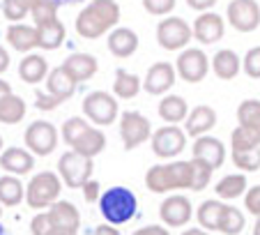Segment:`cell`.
I'll return each instance as SVG.
<instances>
[{"label": "cell", "instance_id": "cell-1", "mask_svg": "<svg viewBox=\"0 0 260 235\" xmlns=\"http://www.w3.org/2000/svg\"><path fill=\"white\" fill-rule=\"evenodd\" d=\"M120 16L115 0H90L76 16V35L83 39H99L120 23Z\"/></svg>", "mask_w": 260, "mask_h": 235}, {"label": "cell", "instance_id": "cell-2", "mask_svg": "<svg viewBox=\"0 0 260 235\" xmlns=\"http://www.w3.org/2000/svg\"><path fill=\"white\" fill-rule=\"evenodd\" d=\"M145 187L152 194L191 189V162L154 164L145 173Z\"/></svg>", "mask_w": 260, "mask_h": 235}, {"label": "cell", "instance_id": "cell-3", "mask_svg": "<svg viewBox=\"0 0 260 235\" xmlns=\"http://www.w3.org/2000/svg\"><path fill=\"white\" fill-rule=\"evenodd\" d=\"M99 212L106 221L122 226L132 221L138 212V198L127 187H111L99 196Z\"/></svg>", "mask_w": 260, "mask_h": 235}, {"label": "cell", "instance_id": "cell-4", "mask_svg": "<svg viewBox=\"0 0 260 235\" xmlns=\"http://www.w3.org/2000/svg\"><path fill=\"white\" fill-rule=\"evenodd\" d=\"M62 178L60 173L53 171H42L35 178H30L28 187H25V203L32 210H46L60 198L62 191Z\"/></svg>", "mask_w": 260, "mask_h": 235}, {"label": "cell", "instance_id": "cell-5", "mask_svg": "<svg viewBox=\"0 0 260 235\" xmlns=\"http://www.w3.org/2000/svg\"><path fill=\"white\" fill-rule=\"evenodd\" d=\"M92 171H94L92 157H85L76 150H67L58 159V173L69 189H81L92 178Z\"/></svg>", "mask_w": 260, "mask_h": 235}, {"label": "cell", "instance_id": "cell-6", "mask_svg": "<svg viewBox=\"0 0 260 235\" xmlns=\"http://www.w3.org/2000/svg\"><path fill=\"white\" fill-rule=\"evenodd\" d=\"M83 113L90 123L99 125V127H108V125H113L120 115L118 97H113L111 93H104V90H94V93L85 95Z\"/></svg>", "mask_w": 260, "mask_h": 235}, {"label": "cell", "instance_id": "cell-7", "mask_svg": "<svg viewBox=\"0 0 260 235\" xmlns=\"http://www.w3.org/2000/svg\"><path fill=\"white\" fill-rule=\"evenodd\" d=\"M193 37V30L182 16H164L157 25V44L164 51H182L187 49Z\"/></svg>", "mask_w": 260, "mask_h": 235}, {"label": "cell", "instance_id": "cell-8", "mask_svg": "<svg viewBox=\"0 0 260 235\" xmlns=\"http://www.w3.org/2000/svg\"><path fill=\"white\" fill-rule=\"evenodd\" d=\"M150 145L159 159H175L187 148V132L180 129L177 125H164L157 132H152Z\"/></svg>", "mask_w": 260, "mask_h": 235}, {"label": "cell", "instance_id": "cell-9", "mask_svg": "<svg viewBox=\"0 0 260 235\" xmlns=\"http://www.w3.org/2000/svg\"><path fill=\"white\" fill-rule=\"evenodd\" d=\"M152 136V125L143 113L124 111L120 115V138H122L124 150H136Z\"/></svg>", "mask_w": 260, "mask_h": 235}, {"label": "cell", "instance_id": "cell-10", "mask_svg": "<svg viewBox=\"0 0 260 235\" xmlns=\"http://www.w3.org/2000/svg\"><path fill=\"white\" fill-rule=\"evenodd\" d=\"M212 65H210V58L205 55L203 49H182L180 55L175 60V72L182 81L187 83H201L203 78L210 74Z\"/></svg>", "mask_w": 260, "mask_h": 235}, {"label": "cell", "instance_id": "cell-11", "mask_svg": "<svg viewBox=\"0 0 260 235\" xmlns=\"http://www.w3.org/2000/svg\"><path fill=\"white\" fill-rule=\"evenodd\" d=\"M25 148L32 152L35 157H49L51 152L58 148V129L46 120H37V123L28 125L23 134Z\"/></svg>", "mask_w": 260, "mask_h": 235}, {"label": "cell", "instance_id": "cell-12", "mask_svg": "<svg viewBox=\"0 0 260 235\" xmlns=\"http://www.w3.org/2000/svg\"><path fill=\"white\" fill-rule=\"evenodd\" d=\"M226 19L237 33H253L260 25L258 0H231L226 7Z\"/></svg>", "mask_w": 260, "mask_h": 235}, {"label": "cell", "instance_id": "cell-13", "mask_svg": "<svg viewBox=\"0 0 260 235\" xmlns=\"http://www.w3.org/2000/svg\"><path fill=\"white\" fill-rule=\"evenodd\" d=\"M49 210V219H51V228H53V235H74L81 228V212L79 208L69 201H55Z\"/></svg>", "mask_w": 260, "mask_h": 235}, {"label": "cell", "instance_id": "cell-14", "mask_svg": "<svg viewBox=\"0 0 260 235\" xmlns=\"http://www.w3.org/2000/svg\"><path fill=\"white\" fill-rule=\"evenodd\" d=\"M159 217L168 228H182L193 217V205L187 196H166L159 205Z\"/></svg>", "mask_w": 260, "mask_h": 235}, {"label": "cell", "instance_id": "cell-15", "mask_svg": "<svg viewBox=\"0 0 260 235\" xmlns=\"http://www.w3.org/2000/svg\"><path fill=\"white\" fill-rule=\"evenodd\" d=\"M175 78H177L175 65L166 63V60H159V63H154L152 67L147 69L145 78H143V90L147 95L161 97V95H166L175 85Z\"/></svg>", "mask_w": 260, "mask_h": 235}, {"label": "cell", "instance_id": "cell-16", "mask_svg": "<svg viewBox=\"0 0 260 235\" xmlns=\"http://www.w3.org/2000/svg\"><path fill=\"white\" fill-rule=\"evenodd\" d=\"M191 30H193V39L210 46V44H216L219 39H223L226 23H223V16H219L216 12H203V14L196 16Z\"/></svg>", "mask_w": 260, "mask_h": 235}, {"label": "cell", "instance_id": "cell-17", "mask_svg": "<svg viewBox=\"0 0 260 235\" xmlns=\"http://www.w3.org/2000/svg\"><path fill=\"white\" fill-rule=\"evenodd\" d=\"M214 127H216V111L212 106L201 104V106L189 108L187 118H184V132H187V136H191V138L203 136V134H210Z\"/></svg>", "mask_w": 260, "mask_h": 235}, {"label": "cell", "instance_id": "cell-18", "mask_svg": "<svg viewBox=\"0 0 260 235\" xmlns=\"http://www.w3.org/2000/svg\"><path fill=\"white\" fill-rule=\"evenodd\" d=\"M0 168L12 175H28L35 168V155L28 148H7L0 152Z\"/></svg>", "mask_w": 260, "mask_h": 235}, {"label": "cell", "instance_id": "cell-19", "mask_svg": "<svg viewBox=\"0 0 260 235\" xmlns=\"http://www.w3.org/2000/svg\"><path fill=\"white\" fill-rule=\"evenodd\" d=\"M191 152H193V157H198V159L210 164L214 171L221 168L223 162H226V148H223V143H221L219 138L210 136V134H203V136L193 138Z\"/></svg>", "mask_w": 260, "mask_h": 235}, {"label": "cell", "instance_id": "cell-20", "mask_svg": "<svg viewBox=\"0 0 260 235\" xmlns=\"http://www.w3.org/2000/svg\"><path fill=\"white\" fill-rule=\"evenodd\" d=\"M138 44H141V39H138L136 30L132 28H120V25H115L111 33H108V51H111V55H115V58L124 60V58H132L134 53H136Z\"/></svg>", "mask_w": 260, "mask_h": 235}, {"label": "cell", "instance_id": "cell-21", "mask_svg": "<svg viewBox=\"0 0 260 235\" xmlns=\"http://www.w3.org/2000/svg\"><path fill=\"white\" fill-rule=\"evenodd\" d=\"M5 37H7V44H10L12 49H16L19 53H30L32 49H40L37 25H28V23H23V21L10 23Z\"/></svg>", "mask_w": 260, "mask_h": 235}, {"label": "cell", "instance_id": "cell-22", "mask_svg": "<svg viewBox=\"0 0 260 235\" xmlns=\"http://www.w3.org/2000/svg\"><path fill=\"white\" fill-rule=\"evenodd\" d=\"M62 67L67 69V74L76 81V83H83V81H90L94 74L99 72V63L94 55L90 53H69L64 58Z\"/></svg>", "mask_w": 260, "mask_h": 235}, {"label": "cell", "instance_id": "cell-23", "mask_svg": "<svg viewBox=\"0 0 260 235\" xmlns=\"http://www.w3.org/2000/svg\"><path fill=\"white\" fill-rule=\"evenodd\" d=\"M210 65H212V72H214L216 78H221V81H233V78L240 74V69H242L240 55H237L233 49L216 51L214 58L210 60Z\"/></svg>", "mask_w": 260, "mask_h": 235}, {"label": "cell", "instance_id": "cell-24", "mask_svg": "<svg viewBox=\"0 0 260 235\" xmlns=\"http://www.w3.org/2000/svg\"><path fill=\"white\" fill-rule=\"evenodd\" d=\"M49 76V63H46L44 55L40 53H28L23 60L19 63V78L23 83H40Z\"/></svg>", "mask_w": 260, "mask_h": 235}, {"label": "cell", "instance_id": "cell-25", "mask_svg": "<svg viewBox=\"0 0 260 235\" xmlns=\"http://www.w3.org/2000/svg\"><path fill=\"white\" fill-rule=\"evenodd\" d=\"M159 111V118H161L164 123L168 125H177V123H184V118L189 113V104L184 97L180 95H161V102L157 106Z\"/></svg>", "mask_w": 260, "mask_h": 235}, {"label": "cell", "instance_id": "cell-26", "mask_svg": "<svg viewBox=\"0 0 260 235\" xmlns=\"http://www.w3.org/2000/svg\"><path fill=\"white\" fill-rule=\"evenodd\" d=\"M104 148H106V134H104L102 129H97V127L90 125V127L85 129L76 141H74L72 150H76V152H81V155L92 157L94 159L97 155H102L104 152Z\"/></svg>", "mask_w": 260, "mask_h": 235}, {"label": "cell", "instance_id": "cell-27", "mask_svg": "<svg viewBox=\"0 0 260 235\" xmlns=\"http://www.w3.org/2000/svg\"><path fill=\"white\" fill-rule=\"evenodd\" d=\"M76 81H74L72 76L67 74V69L60 65V67L51 69L49 76H46V90H49L51 95H55V97H60L62 102H67L69 97L74 95V90H76Z\"/></svg>", "mask_w": 260, "mask_h": 235}, {"label": "cell", "instance_id": "cell-28", "mask_svg": "<svg viewBox=\"0 0 260 235\" xmlns=\"http://www.w3.org/2000/svg\"><path fill=\"white\" fill-rule=\"evenodd\" d=\"M64 37H67V30H64V23L60 19L37 25V42H40V49H44V51L58 49L64 42Z\"/></svg>", "mask_w": 260, "mask_h": 235}, {"label": "cell", "instance_id": "cell-29", "mask_svg": "<svg viewBox=\"0 0 260 235\" xmlns=\"http://www.w3.org/2000/svg\"><path fill=\"white\" fill-rule=\"evenodd\" d=\"M246 189H249V182H246L244 173H231V175L221 178L214 187L216 196H219L221 201H235V198L244 196Z\"/></svg>", "mask_w": 260, "mask_h": 235}, {"label": "cell", "instance_id": "cell-30", "mask_svg": "<svg viewBox=\"0 0 260 235\" xmlns=\"http://www.w3.org/2000/svg\"><path fill=\"white\" fill-rule=\"evenodd\" d=\"M237 123L253 134L260 143V99H244L237 106Z\"/></svg>", "mask_w": 260, "mask_h": 235}, {"label": "cell", "instance_id": "cell-31", "mask_svg": "<svg viewBox=\"0 0 260 235\" xmlns=\"http://www.w3.org/2000/svg\"><path fill=\"white\" fill-rule=\"evenodd\" d=\"M25 111L28 106L19 95L7 93L5 97H0V123L3 125H19L25 118Z\"/></svg>", "mask_w": 260, "mask_h": 235}, {"label": "cell", "instance_id": "cell-32", "mask_svg": "<svg viewBox=\"0 0 260 235\" xmlns=\"http://www.w3.org/2000/svg\"><path fill=\"white\" fill-rule=\"evenodd\" d=\"M143 88V81L138 74H132L127 69H115V81H113V95L118 99H134Z\"/></svg>", "mask_w": 260, "mask_h": 235}, {"label": "cell", "instance_id": "cell-33", "mask_svg": "<svg viewBox=\"0 0 260 235\" xmlns=\"http://www.w3.org/2000/svg\"><path fill=\"white\" fill-rule=\"evenodd\" d=\"M21 201H25V187L16 175L7 173L0 178V203L3 208H14Z\"/></svg>", "mask_w": 260, "mask_h": 235}, {"label": "cell", "instance_id": "cell-34", "mask_svg": "<svg viewBox=\"0 0 260 235\" xmlns=\"http://www.w3.org/2000/svg\"><path fill=\"white\" fill-rule=\"evenodd\" d=\"M221 212H223V201L221 198H210V201L201 203V208L196 212L198 226H203L205 230H219Z\"/></svg>", "mask_w": 260, "mask_h": 235}, {"label": "cell", "instance_id": "cell-35", "mask_svg": "<svg viewBox=\"0 0 260 235\" xmlns=\"http://www.w3.org/2000/svg\"><path fill=\"white\" fill-rule=\"evenodd\" d=\"M246 226V217L242 215V210H237L235 205H223V212H221V221H219V230L228 235L242 233Z\"/></svg>", "mask_w": 260, "mask_h": 235}, {"label": "cell", "instance_id": "cell-36", "mask_svg": "<svg viewBox=\"0 0 260 235\" xmlns=\"http://www.w3.org/2000/svg\"><path fill=\"white\" fill-rule=\"evenodd\" d=\"M189 162H191V189L189 191H203L212 182V173H214V168H212L207 162L198 159V157H193V159H189Z\"/></svg>", "mask_w": 260, "mask_h": 235}, {"label": "cell", "instance_id": "cell-37", "mask_svg": "<svg viewBox=\"0 0 260 235\" xmlns=\"http://www.w3.org/2000/svg\"><path fill=\"white\" fill-rule=\"evenodd\" d=\"M231 159L242 173H255L260 168V145L251 150H233Z\"/></svg>", "mask_w": 260, "mask_h": 235}, {"label": "cell", "instance_id": "cell-38", "mask_svg": "<svg viewBox=\"0 0 260 235\" xmlns=\"http://www.w3.org/2000/svg\"><path fill=\"white\" fill-rule=\"evenodd\" d=\"M88 127H90V120H88V118L74 115V118H69V120H64L62 129H60V136H62V141L67 143L69 148H72L74 141H76V138H79Z\"/></svg>", "mask_w": 260, "mask_h": 235}, {"label": "cell", "instance_id": "cell-39", "mask_svg": "<svg viewBox=\"0 0 260 235\" xmlns=\"http://www.w3.org/2000/svg\"><path fill=\"white\" fill-rule=\"evenodd\" d=\"M58 7H60L58 0H40L32 7V12H30L35 25H42V23H49V21L58 19Z\"/></svg>", "mask_w": 260, "mask_h": 235}, {"label": "cell", "instance_id": "cell-40", "mask_svg": "<svg viewBox=\"0 0 260 235\" xmlns=\"http://www.w3.org/2000/svg\"><path fill=\"white\" fill-rule=\"evenodd\" d=\"M3 16L10 23H19L25 16H30V7L25 0H3Z\"/></svg>", "mask_w": 260, "mask_h": 235}, {"label": "cell", "instance_id": "cell-41", "mask_svg": "<svg viewBox=\"0 0 260 235\" xmlns=\"http://www.w3.org/2000/svg\"><path fill=\"white\" fill-rule=\"evenodd\" d=\"M258 145H260L258 138H255L251 132H246L244 127L237 125V127L233 129V134H231V148L233 150H251V148H258Z\"/></svg>", "mask_w": 260, "mask_h": 235}, {"label": "cell", "instance_id": "cell-42", "mask_svg": "<svg viewBox=\"0 0 260 235\" xmlns=\"http://www.w3.org/2000/svg\"><path fill=\"white\" fill-rule=\"evenodd\" d=\"M242 69L249 78H260V46H253L242 58Z\"/></svg>", "mask_w": 260, "mask_h": 235}, {"label": "cell", "instance_id": "cell-43", "mask_svg": "<svg viewBox=\"0 0 260 235\" xmlns=\"http://www.w3.org/2000/svg\"><path fill=\"white\" fill-rule=\"evenodd\" d=\"M143 7H145L147 14L152 16H168L173 10H175L177 0H141Z\"/></svg>", "mask_w": 260, "mask_h": 235}, {"label": "cell", "instance_id": "cell-44", "mask_svg": "<svg viewBox=\"0 0 260 235\" xmlns=\"http://www.w3.org/2000/svg\"><path fill=\"white\" fill-rule=\"evenodd\" d=\"M30 233H35V235H53L51 219H49V210H40V215L32 217V221H30Z\"/></svg>", "mask_w": 260, "mask_h": 235}, {"label": "cell", "instance_id": "cell-45", "mask_svg": "<svg viewBox=\"0 0 260 235\" xmlns=\"http://www.w3.org/2000/svg\"><path fill=\"white\" fill-rule=\"evenodd\" d=\"M35 102H37L35 106L40 108V111H55L60 104H64L62 99L55 97V95H51L49 90H46V93H40V90H37V93H35Z\"/></svg>", "mask_w": 260, "mask_h": 235}, {"label": "cell", "instance_id": "cell-46", "mask_svg": "<svg viewBox=\"0 0 260 235\" xmlns=\"http://www.w3.org/2000/svg\"><path fill=\"white\" fill-rule=\"evenodd\" d=\"M244 208L249 215L260 217V185L251 187V189L244 191Z\"/></svg>", "mask_w": 260, "mask_h": 235}, {"label": "cell", "instance_id": "cell-47", "mask_svg": "<svg viewBox=\"0 0 260 235\" xmlns=\"http://www.w3.org/2000/svg\"><path fill=\"white\" fill-rule=\"evenodd\" d=\"M81 191H83V198L85 203H99V196H102V187H99V182L94 180V178H90L88 182H85L83 187H81Z\"/></svg>", "mask_w": 260, "mask_h": 235}, {"label": "cell", "instance_id": "cell-48", "mask_svg": "<svg viewBox=\"0 0 260 235\" xmlns=\"http://www.w3.org/2000/svg\"><path fill=\"white\" fill-rule=\"evenodd\" d=\"M216 3H219V0H187V5L191 7V10H196V12H207V10H212Z\"/></svg>", "mask_w": 260, "mask_h": 235}, {"label": "cell", "instance_id": "cell-49", "mask_svg": "<svg viewBox=\"0 0 260 235\" xmlns=\"http://www.w3.org/2000/svg\"><path fill=\"white\" fill-rule=\"evenodd\" d=\"M168 233V226H159V224H152V226H143V228L136 230V235H164Z\"/></svg>", "mask_w": 260, "mask_h": 235}, {"label": "cell", "instance_id": "cell-50", "mask_svg": "<svg viewBox=\"0 0 260 235\" xmlns=\"http://www.w3.org/2000/svg\"><path fill=\"white\" fill-rule=\"evenodd\" d=\"M94 233L97 235H118V226L111 224V221H106V224L94 226Z\"/></svg>", "mask_w": 260, "mask_h": 235}, {"label": "cell", "instance_id": "cell-51", "mask_svg": "<svg viewBox=\"0 0 260 235\" xmlns=\"http://www.w3.org/2000/svg\"><path fill=\"white\" fill-rule=\"evenodd\" d=\"M10 63H12V58H10V51H7V49H3V46H0V74H5L7 69H10Z\"/></svg>", "mask_w": 260, "mask_h": 235}, {"label": "cell", "instance_id": "cell-52", "mask_svg": "<svg viewBox=\"0 0 260 235\" xmlns=\"http://www.w3.org/2000/svg\"><path fill=\"white\" fill-rule=\"evenodd\" d=\"M7 93H14V90H12V85L7 83V81H3V78H0V97H5Z\"/></svg>", "mask_w": 260, "mask_h": 235}, {"label": "cell", "instance_id": "cell-53", "mask_svg": "<svg viewBox=\"0 0 260 235\" xmlns=\"http://www.w3.org/2000/svg\"><path fill=\"white\" fill-rule=\"evenodd\" d=\"M74 3H83V0H58V5H74Z\"/></svg>", "mask_w": 260, "mask_h": 235}, {"label": "cell", "instance_id": "cell-54", "mask_svg": "<svg viewBox=\"0 0 260 235\" xmlns=\"http://www.w3.org/2000/svg\"><path fill=\"white\" fill-rule=\"evenodd\" d=\"M253 233L260 235V217H258V221H255V226H253Z\"/></svg>", "mask_w": 260, "mask_h": 235}, {"label": "cell", "instance_id": "cell-55", "mask_svg": "<svg viewBox=\"0 0 260 235\" xmlns=\"http://www.w3.org/2000/svg\"><path fill=\"white\" fill-rule=\"evenodd\" d=\"M0 233H5V226H3V221H0Z\"/></svg>", "mask_w": 260, "mask_h": 235}, {"label": "cell", "instance_id": "cell-56", "mask_svg": "<svg viewBox=\"0 0 260 235\" xmlns=\"http://www.w3.org/2000/svg\"><path fill=\"white\" fill-rule=\"evenodd\" d=\"M0 152H3V136H0Z\"/></svg>", "mask_w": 260, "mask_h": 235}, {"label": "cell", "instance_id": "cell-57", "mask_svg": "<svg viewBox=\"0 0 260 235\" xmlns=\"http://www.w3.org/2000/svg\"><path fill=\"white\" fill-rule=\"evenodd\" d=\"M0 215H3V203H0Z\"/></svg>", "mask_w": 260, "mask_h": 235}]
</instances>
